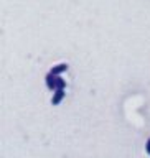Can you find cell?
Masks as SVG:
<instances>
[{"mask_svg": "<svg viewBox=\"0 0 150 158\" xmlns=\"http://www.w3.org/2000/svg\"><path fill=\"white\" fill-rule=\"evenodd\" d=\"M56 79H58V76H53L51 73H48L45 76V82H46V87L49 91H56Z\"/></svg>", "mask_w": 150, "mask_h": 158, "instance_id": "obj_1", "label": "cell"}, {"mask_svg": "<svg viewBox=\"0 0 150 158\" xmlns=\"http://www.w3.org/2000/svg\"><path fill=\"white\" fill-rule=\"evenodd\" d=\"M64 96H66V92L63 91V89H56V91L53 92V97H51V104L53 106H58L59 102L64 99Z\"/></svg>", "mask_w": 150, "mask_h": 158, "instance_id": "obj_2", "label": "cell"}, {"mask_svg": "<svg viewBox=\"0 0 150 158\" xmlns=\"http://www.w3.org/2000/svg\"><path fill=\"white\" fill-rule=\"evenodd\" d=\"M64 71H68V64H66V63H61V64H56V66H53L49 73H51L53 76H59V74H63Z\"/></svg>", "mask_w": 150, "mask_h": 158, "instance_id": "obj_3", "label": "cell"}, {"mask_svg": "<svg viewBox=\"0 0 150 158\" xmlns=\"http://www.w3.org/2000/svg\"><path fill=\"white\" fill-rule=\"evenodd\" d=\"M64 87H66V81H64L63 77L58 76V79H56V89H63V91H64Z\"/></svg>", "mask_w": 150, "mask_h": 158, "instance_id": "obj_4", "label": "cell"}, {"mask_svg": "<svg viewBox=\"0 0 150 158\" xmlns=\"http://www.w3.org/2000/svg\"><path fill=\"white\" fill-rule=\"evenodd\" d=\"M145 152H147L148 155H150V138H148V140H147V143H145Z\"/></svg>", "mask_w": 150, "mask_h": 158, "instance_id": "obj_5", "label": "cell"}]
</instances>
